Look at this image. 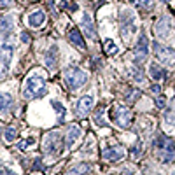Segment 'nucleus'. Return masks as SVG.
<instances>
[{"label": "nucleus", "instance_id": "nucleus-15", "mask_svg": "<svg viewBox=\"0 0 175 175\" xmlns=\"http://www.w3.org/2000/svg\"><path fill=\"white\" fill-rule=\"evenodd\" d=\"M82 28H84V33L88 35L91 40H96L95 25H93V21H91V16L89 14H86V12H84V16H82Z\"/></svg>", "mask_w": 175, "mask_h": 175}, {"label": "nucleus", "instance_id": "nucleus-13", "mask_svg": "<svg viewBox=\"0 0 175 175\" xmlns=\"http://www.w3.org/2000/svg\"><path fill=\"white\" fill-rule=\"evenodd\" d=\"M82 135V130H81V126L79 124H70L68 130H67V137H65V145L72 149V147L77 144V140L79 137Z\"/></svg>", "mask_w": 175, "mask_h": 175}, {"label": "nucleus", "instance_id": "nucleus-7", "mask_svg": "<svg viewBox=\"0 0 175 175\" xmlns=\"http://www.w3.org/2000/svg\"><path fill=\"white\" fill-rule=\"evenodd\" d=\"M154 54L158 58L159 63H165V65H175V51L168 46H163L159 42H154Z\"/></svg>", "mask_w": 175, "mask_h": 175}, {"label": "nucleus", "instance_id": "nucleus-38", "mask_svg": "<svg viewBox=\"0 0 175 175\" xmlns=\"http://www.w3.org/2000/svg\"><path fill=\"white\" fill-rule=\"evenodd\" d=\"M163 2H170V0H163Z\"/></svg>", "mask_w": 175, "mask_h": 175}, {"label": "nucleus", "instance_id": "nucleus-31", "mask_svg": "<svg viewBox=\"0 0 175 175\" xmlns=\"http://www.w3.org/2000/svg\"><path fill=\"white\" fill-rule=\"evenodd\" d=\"M12 4H14L12 0H2V2H0V7H2V9H7V7L12 5Z\"/></svg>", "mask_w": 175, "mask_h": 175}, {"label": "nucleus", "instance_id": "nucleus-12", "mask_svg": "<svg viewBox=\"0 0 175 175\" xmlns=\"http://www.w3.org/2000/svg\"><path fill=\"white\" fill-rule=\"evenodd\" d=\"M93 103H95V100H93L91 95H84V96H81L79 98V102H77V116H81V117L88 116V114L91 112V109H93Z\"/></svg>", "mask_w": 175, "mask_h": 175}, {"label": "nucleus", "instance_id": "nucleus-16", "mask_svg": "<svg viewBox=\"0 0 175 175\" xmlns=\"http://www.w3.org/2000/svg\"><path fill=\"white\" fill-rule=\"evenodd\" d=\"M149 74H151V77H152L154 81H163L166 77V70L163 68L158 61H152L149 65Z\"/></svg>", "mask_w": 175, "mask_h": 175}, {"label": "nucleus", "instance_id": "nucleus-9", "mask_svg": "<svg viewBox=\"0 0 175 175\" xmlns=\"http://www.w3.org/2000/svg\"><path fill=\"white\" fill-rule=\"evenodd\" d=\"M147 56H149V40H147L145 33H140L135 44V60L138 63L145 61Z\"/></svg>", "mask_w": 175, "mask_h": 175}, {"label": "nucleus", "instance_id": "nucleus-6", "mask_svg": "<svg viewBox=\"0 0 175 175\" xmlns=\"http://www.w3.org/2000/svg\"><path fill=\"white\" fill-rule=\"evenodd\" d=\"M61 149V140H60V135L56 131H49L46 137H44V142H42V151L49 156H54V154L60 152Z\"/></svg>", "mask_w": 175, "mask_h": 175}, {"label": "nucleus", "instance_id": "nucleus-29", "mask_svg": "<svg viewBox=\"0 0 175 175\" xmlns=\"http://www.w3.org/2000/svg\"><path fill=\"white\" fill-rule=\"evenodd\" d=\"M165 105H166V100H165V96L158 95V96H156V107H158V109H163Z\"/></svg>", "mask_w": 175, "mask_h": 175}, {"label": "nucleus", "instance_id": "nucleus-37", "mask_svg": "<svg viewBox=\"0 0 175 175\" xmlns=\"http://www.w3.org/2000/svg\"><path fill=\"white\" fill-rule=\"evenodd\" d=\"M131 4H142V0H130Z\"/></svg>", "mask_w": 175, "mask_h": 175}, {"label": "nucleus", "instance_id": "nucleus-8", "mask_svg": "<svg viewBox=\"0 0 175 175\" xmlns=\"http://www.w3.org/2000/svg\"><path fill=\"white\" fill-rule=\"evenodd\" d=\"M112 117H114V123L119 128H130V124H131V112L126 107H123V105H117L114 109V116Z\"/></svg>", "mask_w": 175, "mask_h": 175}, {"label": "nucleus", "instance_id": "nucleus-35", "mask_svg": "<svg viewBox=\"0 0 175 175\" xmlns=\"http://www.w3.org/2000/svg\"><path fill=\"white\" fill-rule=\"evenodd\" d=\"M32 144H33L32 140H25V142H21V144H19V147H21V149H25L26 145H32Z\"/></svg>", "mask_w": 175, "mask_h": 175}, {"label": "nucleus", "instance_id": "nucleus-32", "mask_svg": "<svg viewBox=\"0 0 175 175\" xmlns=\"http://www.w3.org/2000/svg\"><path fill=\"white\" fill-rule=\"evenodd\" d=\"M21 40L25 42V44H30V40H32V39H30V35H28L26 32H23V33H21Z\"/></svg>", "mask_w": 175, "mask_h": 175}, {"label": "nucleus", "instance_id": "nucleus-1", "mask_svg": "<svg viewBox=\"0 0 175 175\" xmlns=\"http://www.w3.org/2000/svg\"><path fill=\"white\" fill-rule=\"evenodd\" d=\"M46 77L35 72L32 75H28L23 82V88H21V93H23V98L26 100H33V98H40L44 93H46Z\"/></svg>", "mask_w": 175, "mask_h": 175}, {"label": "nucleus", "instance_id": "nucleus-10", "mask_svg": "<svg viewBox=\"0 0 175 175\" xmlns=\"http://www.w3.org/2000/svg\"><path fill=\"white\" fill-rule=\"evenodd\" d=\"M170 30H172V18L168 14H165V16H161L159 19L156 21L154 32H156V35L159 39H166L168 35H170Z\"/></svg>", "mask_w": 175, "mask_h": 175}, {"label": "nucleus", "instance_id": "nucleus-11", "mask_svg": "<svg viewBox=\"0 0 175 175\" xmlns=\"http://www.w3.org/2000/svg\"><path fill=\"white\" fill-rule=\"evenodd\" d=\"M124 147L123 145H110V147H105L103 149V152H102V156H103V159L105 161H119V159H123L124 158Z\"/></svg>", "mask_w": 175, "mask_h": 175}, {"label": "nucleus", "instance_id": "nucleus-5", "mask_svg": "<svg viewBox=\"0 0 175 175\" xmlns=\"http://www.w3.org/2000/svg\"><path fill=\"white\" fill-rule=\"evenodd\" d=\"M0 56H2V77H5L7 70H9V63L14 56V42L11 37H4L2 47H0Z\"/></svg>", "mask_w": 175, "mask_h": 175}, {"label": "nucleus", "instance_id": "nucleus-36", "mask_svg": "<svg viewBox=\"0 0 175 175\" xmlns=\"http://www.w3.org/2000/svg\"><path fill=\"white\" fill-rule=\"evenodd\" d=\"M2 175H14V173H11V172H9L7 168H4V170H2Z\"/></svg>", "mask_w": 175, "mask_h": 175}, {"label": "nucleus", "instance_id": "nucleus-34", "mask_svg": "<svg viewBox=\"0 0 175 175\" xmlns=\"http://www.w3.org/2000/svg\"><path fill=\"white\" fill-rule=\"evenodd\" d=\"M152 93H156V95H159V93H161V86H159V84H154V86H152Z\"/></svg>", "mask_w": 175, "mask_h": 175}, {"label": "nucleus", "instance_id": "nucleus-25", "mask_svg": "<svg viewBox=\"0 0 175 175\" xmlns=\"http://www.w3.org/2000/svg\"><path fill=\"white\" fill-rule=\"evenodd\" d=\"M9 32H11V18H9V16H4V18H2V35H4V37H9Z\"/></svg>", "mask_w": 175, "mask_h": 175}, {"label": "nucleus", "instance_id": "nucleus-30", "mask_svg": "<svg viewBox=\"0 0 175 175\" xmlns=\"http://www.w3.org/2000/svg\"><path fill=\"white\" fill-rule=\"evenodd\" d=\"M138 95H140V91H138V89H130V91H128V96H130L128 100H131V102H135Z\"/></svg>", "mask_w": 175, "mask_h": 175}, {"label": "nucleus", "instance_id": "nucleus-18", "mask_svg": "<svg viewBox=\"0 0 175 175\" xmlns=\"http://www.w3.org/2000/svg\"><path fill=\"white\" fill-rule=\"evenodd\" d=\"M68 40L75 46V47L79 49H86V44H84V39L82 35H81V32L77 30V28H72V30H68Z\"/></svg>", "mask_w": 175, "mask_h": 175}, {"label": "nucleus", "instance_id": "nucleus-17", "mask_svg": "<svg viewBox=\"0 0 175 175\" xmlns=\"http://www.w3.org/2000/svg\"><path fill=\"white\" fill-rule=\"evenodd\" d=\"M44 61H46V65H47L49 70L56 68V61H58V47H56V46H51V47L47 49Z\"/></svg>", "mask_w": 175, "mask_h": 175}, {"label": "nucleus", "instance_id": "nucleus-28", "mask_svg": "<svg viewBox=\"0 0 175 175\" xmlns=\"http://www.w3.org/2000/svg\"><path fill=\"white\" fill-rule=\"evenodd\" d=\"M142 152V142H137V144H135V145H133V149H131V154H133V158H135V159H137V158H138V154Z\"/></svg>", "mask_w": 175, "mask_h": 175}, {"label": "nucleus", "instance_id": "nucleus-22", "mask_svg": "<svg viewBox=\"0 0 175 175\" xmlns=\"http://www.w3.org/2000/svg\"><path fill=\"white\" fill-rule=\"evenodd\" d=\"M0 100H2V112L7 114L9 109H11V105L14 103L12 98H11V95H7V93H2V98H0Z\"/></svg>", "mask_w": 175, "mask_h": 175}, {"label": "nucleus", "instance_id": "nucleus-4", "mask_svg": "<svg viewBox=\"0 0 175 175\" xmlns=\"http://www.w3.org/2000/svg\"><path fill=\"white\" fill-rule=\"evenodd\" d=\"M154 147H156V152H158L161 161H165V163L173 161L175 145H173V142H172V138H168L165 135H158V138L154 140Z\"/></svg>", "mask_w": 175, "mask_h": 175}, {"label": "nucleus", "instance_id": "nucleus-23", "mask_svg": "<svg viewBox=\"0 0 175 175\" xmlns=\"http://www.w3.org/2000/svg\"><path fill=\"white\" fill-rule=\"evenodd\" d=\"M93 119H95V123H96L98 126H107V123H105V119H103V109H102V107H98L96 110H95Z\"/></svg>", "mask_w": 175, "mask_h": 175}, {"label": "nucleus", "instance_id": "nucleus-19", "mask_svg": "<svg viewBox=\"0 0 175 175\" xmlns=\"http://www.w3.org/2000/svg\"><path fill=\"white\" fill-rule=\"evenodd\" d=\"M165 124L168 128H175V105L168 107L166 112H165Z\"/></svg>", "mask_w": 175, "mask_h": 175}, {"label": "nucleus", "instance_id": "nucleus-39", "mask_svg": "<svg viewBox=\"0 0 175 175\" xmlns=\"http://www.w3.org/2000/svg\"><path fill=\"white\" fill-rule=\"evenodd\" d=\"M137 175H140V173H137Z\"/></svg>", "mask_w": 175, "mask_h": 175}, {"label": "nucleus", "instance_id": "nucleus-20", "mask_svg": "<svg viewBox=\"0 0 175 175\" xmlns=\"http://www.w3.org/2000/svg\"><path fill=\"white\" fill-rule=\"evenodd\" d=\"M89 172V165L88 163H81V165H77V166L70 168V172L67 175H86Z\"/></svg>", "mask_w": 175, "mask_h": 175}, {"label": "nucleus", "instance_id": "nucleus-21", "mask_svg": "<svg viewBox=\"0 0 175 175\" xmlns=\"http://www.w3.org/2000/svg\"><path fill=\"white\" fill-rule=\"evenodd\" d=\"M131 75L133 79H135V82L140 84V86H144L145 84V75H144V72H142V68H131Z\"/></svg>", "mask_w": 175, "mask_h": 175}, {"label": "nucleus", "instance_id": "nucleus-26", "mask_svg": "<svg viewBox=\"0 0 175 175\" xmlns=\"http://www.w3.org/2000/svg\"><path fill=\"white\" fill-rule=\"evenodd\" d=\"M51 105L54 107V110L58 112V116H60V121H63V117H65V107H63L60 102H56V100H51Z\"/></svg>", "mask_w": 175, "mask_h": 175}, {"label": "nucleus", "instance_id": "nucleus-27", "mask_svg": "<svg viewBox=\"0 0 175 175\" xmlns=\"http://www.w3.org/2000/svg\"><path fill=\"white\" fill-rule=\"evenodd\" d=\"M105 51H107V54H109V56H112V54H116L119 49H117V46H116L112 40H105Z\"/></svg>", "mask_w": 175, "mask_h": 175}, {"label": "nucleus", "instance_id": "nucleus-2", "mask_svg": "<svg viewBox=\"0 0 175 175\" xmlns=\"http://www.w3.org/2000/svg\"><path fill=\"white\" fill-rule=\"evenodd\" d=\"M119 25H121V37L124 42H130L131 37L137 33L138 30V23H137V16L131 9H123L121 16H119Z\"/></svg>", "mask_w": 175, "mask_h": 175}, {"label": "nucleus", "instance_id": "nucleus-14", "mask_svg": "<svg viewBox=\"0 0 175 175\" xmlns=\"http://www.w3.org/2000/svg\"><path fill=\"white\" fill-rule=\"evenodd\" d=\"M44 23H46V12H44L42 9L35 11V12H32L28 16V25L32 28H39V26H42Z\"/></svg>", "mask_w": 175, "mask_h": 175}, {"label": "nucleus", "instance_id": "nucleus-24", "mask_svg": "<svg viewBox=\"0 0 175 175\" xmlns=\"http://www.w3.org/2000/svg\"><path fill=\"white\" fill-rule=\"evenodd\" d=\"M16 133H18L16 126H7L5 131H4V138H5V142H12L14 137H16Z\"/></svg>", "mask_w": 175, "mask_h": 175}, {"label": "nucleus", "instance_id": "nucleus-3", "mask_svg": "<svg viewBox=\"0 0 175 175\" xmlns=\"http://www.w3.org/2000/svg\"><path fill=\"white\" fill-rule=\"evenodd\" d=\"M63 79H65V84L70 91H77L81 89L86 81H88V74L81 68H75V67H70L63 72Z\"/></svg>", "mask_w": 175, "mask_h": 175}, {"label": "nucleus", "instance_id": "nucleus-33", "mask_svg": "<svg viewBox=\"0 0 175 175\" xmlns=\"http://www.w3.org/2000/svg\"><path fill=\"white\" fill-rule=\"evenodd\" d=\"M152 4H154V0H142V5L145 7V9H151Z\"/></svg>", "mask_w": 175, "mask_h": 175}]
</instances>
